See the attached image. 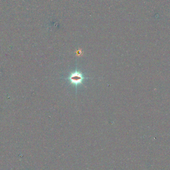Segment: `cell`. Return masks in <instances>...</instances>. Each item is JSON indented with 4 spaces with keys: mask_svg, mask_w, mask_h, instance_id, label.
Instances as JSON below:
<instances>
[{
    "mask_svg": "<svg viewBox=\"0 0 170 170\" xmlns=\"http://www.w3.org/2000/svg\"><path fill=\"white\" fill-rule=\"evenodd\" d=\"M86 78H85L83 75L77 70L72 73L68 78V80L70 81L71 83L75 85L76 86L82 84L83 81Z\"/></svg>",
    "mask_w": 170,
    "mask_h": 170,
    "instance_id": "obj_1",
    "label": "cell"
}]
</instances>
